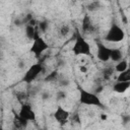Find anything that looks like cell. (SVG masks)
Here are the masks:
<instances>
[{"mask_svg":"<svg viewBox=\"0 0 130 130\" xmlns=\"http://www.w3.org/2000/svg\"><path fill=\"white\" fill-rule=\"evenodd\" d=\"M59 32H60V35H61L62 37H66V36L70 32V26H69L68 24H63V25H61Z\"/></svg>","mask_w":130,"mask_h":130,"instance_id":"17","label":"cell"},{"mask_svg":"<svg viewBox=\"0 0 130 130\" xmlns=\"http://www.w3.org/2000/svg\"><path fill=\"white\" fill-rule=\"evenodd\" d=\"M66 96H67V93H66L64 90H59V91H57V93H56V99H57L58 101L65 100Z\"/></svg>","mask_w":130,"mask_h":130,"instance_id":"20","label":"cell"},{"mask_svg":"<svg viewBox=\"0 0 130 130\" xmlns=\"http://www.w3.org/2000/svg\"><path fill=\"white\" fill-rule=\"evenodd\" d=\"M110 60H112L113 62L115 63H118L120 62L121 60H123V54H122V51L118 48H114V49H111V57H110Z\"/></svg>","mask_w":130,"mask_h":130,"instance_id":"11","label":"cell"},{"mask_svg":"<svg viewBox=\"0 0 130 130\" xmlns=\"http://www.w3.org/2000/svg\"><path fill=\"white\" fill-rule=\"evenodd\" d=\"M81 29L83 34H92L94 31L93 22L88 14H84L82 21H81Z\"/></svg>","mask_w":130,"mask_h":130,"instance_id":"9","label":"cell"},{"mask_svg":"<svg viewBox=\"0 0 130 130\" xmlns=\"http://www.w3.org/2000/svg\"><path fill=\"white\" fill-rule=\"evenodd\" d=\"M114 73V69L113 68H106L104 71H103V75L106 79H109Z\"/></svg>","mask_w":130,"mask_h":130,"instance_id":"19","label":"cell"},{"mask_svg":"<svg viewBox=\"0 0 130 130\" xmlns=\"http://www.w3.org/2000/svg\"><path fill=\"white\" fill-rule=\"evenodd\" d=\"M128 68H129V67H128V61L125 60V59H123V60H121L120 62L116 63L114 69H115V71H117L118 73H121V72L127 70Z\"/></svg>","mask_w":130,"mask_h":130,"instance_id":"13","label":"cell"},{"mask_svg":"<svg viewBox=\"0 0 130 130\" xmlns=\"http://www.w3.org/2000/svg\"><path fill=\"white\" fill-rule=\"evenodd\" d=\"M79 71L81 73H86L87 72V67H85L84 65H80L79 66Z\"/></svg>","mask_w":130,"mask_h":130,"instance_id":"22","label":"cell"},{"mask_svg":"<svg viewBox=\"0 0 130 130\" xmlns=\"http://www.w3.org/2000/svg\"><path fill=\"white\" fill-rule=\"evenodd\" d=\"M37 29L35 26L32 25H29V24H26L25 25V37L29 40V41H32L35 39V36L37 34Z\"/></svg>","mask_w":130,"mask_h":130,"instance_id":"12","label":"cell"},{"mask_svg":"<svg viewBox=\"0 0 130 130\" xmlns=\"http://www.w3.org/2000/svg\"><path fill=\"white\" fill-rule=\"evenodd\" d=\"M42 99H43L44 101L50 99V93H48V92H43V94H42Z\"/></svg>","mask_w":130,"mask_h":130,"instance_id":"24","label":"cell"},{"mask_svg":"<svg viewBox=\"0 0 130 130\" xmlns=\"http://www.w3.org/2000/svg\"><path fill=\"white\" fill-rule=\"evenodd\" d=\"M102 90H103V86H99L95 88V93H100Z\"/></svg>","mask_w":130,"mask_h":130,"instance_id":"27","label":"cell"},{"mask_svg":"<svg viewBox=\"0 0 130 130\" xmlns=\"http://www.w3.org/2000/svg\"><path fill=\"white\" fill-rule=\"evenodd\" d=\"M101 8V2L100 1H91L88 3L87 5V10L89 12H93V11H96Z\"/></svg>","mask_w":130,"mask_h":130,"instance_id":"15","label":"cell"},{"mask_svg":"<svg viewBox=\"0 0 130 130\" xmlns=\"http://www.w3.org/2000/svg\"><path fill=\"white\" fill-rule=\"evenodd\" d=\"M18 116L20 119L27 121V122H34L37 120V116L35 111L32 110L31 106L25 103H21V106L18 111Z\"/></svg>","mask_w":130,"mask_h":130,"instance_id":"7","label":"cell"},{"mask_svg":"<svg viewBox=\"0 0 130 130\" xmlns=\"http://www.w3.org/2000/svg\"><path fill=\"white\" fill-rule=\"evenodd\" d=\"M78 101L81 105L84 106H90V107H98V108H104L103 102L99 98V95L95 92L89 91L81 86H78Z\"/></svg>","mask_w":130,"mask_h":130,"instance_id":"1","label":"cell"},{"mask_svg":"<svg viewBox=\"0 0 130 130\" xmlns=\"http://www.w3.org/2000/svg\"><path fill=\"white\" fill-rule=\"evenodd\" d=\"M111 57V49L102 42H96V58L101 62H108Z\"/></svg>","mask_w":130,"mask_h":130,"instance_id":"8","label":"cell"},{"mask_svg":"<svg viewBox=\"0 0 130 130\" xmlns=\"http://www.w3.org/2000/svg\"><path fill=\"white\" fill-rule=\"evenodd\" d=\"M58 72L57 71H53V72H51V73H49V75L45 78V80L46 81H55L57 78H58Z\"/></svg>","mask_w":130,"mask_h":130,"instance_id":"18","label":"cell"},{"mask_svg":"<svg viewBox=\"0 0 130 130\" xmlns=\"http://www.w3.org/2000/svg\"><path fill=\"white\" fill-rule=\"evenodd\" d=\"M72 53L75 56H91L89 43L84 39V37L78 30L76 31L74 44L72 47Z\"/></svg>","mask_w":130,"mask_h":130,"instance_id":"2","label":"cell"},{"mask_svg":"<svg viewBox=\"0 0 130 130\" xmlns=\"http://www.w3.org/2000/svg\"><path fill=\"white\" fill-rule=\"evenodd\" d=\"M38 26H39V29L42 32H46L48 30V28H49V22L47 20H45V19L44 20H41V21H39Z\"/></svg>","mask_w":130,"mask_h":130,"instance_id":"16","label":"cell"},{"mask_svg":"<svg viewBox=\"0 0 130 130\" xmlns=\"http://www.w3.org/2000/svg\"><path fill=\"white\" fill-rule=\"evenodd\" d=\"M122 122H123V125L130 123V116L129 115H123L122 116Z\"/></svg>","mask_w":130,"mask_h":130,"instance_id":"21","label":"cell"},{"mask_svg":"<svg viewBox=\"0 0 130 130\" xmlns=\"http://www.w3.org/2000/svg\"><path fill=\"white\" fill-rule=\"evenodd\" d=\"M53 117H54L55 121L60 126H64L65 124H67V122L70 118V112L68 110H66L65 108H63L61 105H57V107L53 113Z\"/></svg>","mask_w":130,"mask_h":130,"instance_id":"6","label":"cell"},{"mask_svg":"<svg viewBox=\"0 0 130 130\" xmlns=\"http://www.w3.org/2000/svg\"><path fill=\"white\" fill-rule=\"evenodd\" d=\"M117 81L130 82V67H129L127 70H125V71H123V72H121V73L118 74V76H117Z\"/></svg>","mask_w":130,"mask_h":130,"instance_id":"14","label":"cell"},{"mask_svg":"<svg viewBox=\"0 0 130 130\" xmlns=\"http://www.w3.org/2000/svg\"><path fill=\"white\" fill-rule=\"evenodd\" d=\"M72 121H73V122L75 121L77 124H80V119H79V116H78V114H75V115H74V117L72 118Z\"/></svg>","mask_w":130,"mask_h":130,"instance_id":"23","label":"cell"},{"mask_svg":"<svg viewBox=\"0 0 130 130\" xmlns=\"http://www.w3.org/2000/svg\"><path fill=\"white\" fill-rule=\"evenodd\" d=\"M50 48L49 44L45 41V39L40 35L39 31H37L35 39L32 40L31 46H30V53L36 57V58H40L48 49Z\"/></svg>","mask_w":130,"mask_h":130,"instance_id":"3","label":"cell"},{"mask_svg":"<svg viewBox=\"0 0 130 130\" xmlns=\"http://www.w3.org/2000/svg\"><path fill=\"white\" fill-rule=\"evenodd\" d=\"M44 70V66L42 63H35L32 65H30L28 67V69L25 71V73L22 76V81L26 84H30L32 83L38 77L39 75L43 72Z\"/></svg>","mask_w":130,"mask_h":130,"instance_id":"5","label":"cell"},{"mask_svg":"<svg viewBox=\"0 0 130 130\" xmlns=\"http://www.w3.org/2000/svg\"><path fill=\"white\" fill-rule=\"evenodd\" d=\"M124 38H125L124 29L119 24L112 23L105 36V41L110 43H120L124 40Z\"/></svg>","mask_w":130,"mask_h":130,"instance_id":"4","label":"cell"},{"mask_svg":"<svg viewBox=\"0 0 130 130\" xmlns=\"http://www.w3.org/2000/svg\"><path fill=\"white\" fill-rule=\"evenodd\" d=\"M1 130H4V129H1Z\"/></svg>","mask_w":130,"mask_h":130,"instance_id":"28","label":"cell"},{"mask_svg":"<svg viewBox=\"0 0 130 130\" xmlns=\"http://www.w3.org/2000/svg\"><path fill=\"white\" fill-rule=\"evenodd\" d=\"M130 87V82H125V81H116L113 85V90L117 93H124L125 91L128 90Z\"/></svg>","mask_w":130,"mask_h":130,"instance_id":"10","label":"cell"},{"mask_svg":"<svg viewBox=\"0 0 130 130\" xmlns=\"http://www.w3.org/2000/svg\"><path fill=\"white\" fill-rule=\"evenodd\" d=\"M100 118H101L102 121H106V120L108 119V115H107V114H101Z\"/></svg>","mask_w":130,"mask_h":130,"instance_id":"25","label":"cell"},{"mask_svg":"<svg viewBox=\"0 0 130 130\" xmlns=\"http://www.w3.org/2000/svg\"><path fill=\"white\" fill-rule=\"evenodd\" d=\"M68 84H69V80H68V79L62 80V82H61V85H62V86H67Z\"/></svg>","mask_w":130,"mask_h":130,"instance_id":"26","label":"cell"}]
</instances>
